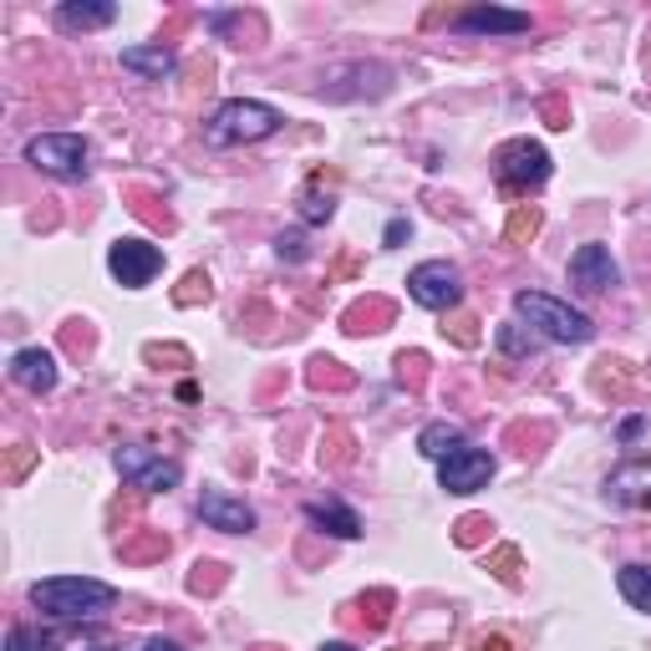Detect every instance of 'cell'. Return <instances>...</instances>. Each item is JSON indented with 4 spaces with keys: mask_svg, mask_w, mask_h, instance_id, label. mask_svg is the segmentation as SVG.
I'll return each mask as SVG.
<instances>
[{
    "mask_svg": "<svg viewBox=\"0 0 651 651\" xmlns=\"http://www.w3.org/2000/svg\"><path fill=\"white\" fill-rule=\"evenodd\" d=\"M118 600V590L93 575H56V581H36L31 585V606L56 621H77V616H102Z\"/></svg>",
    "mask_w": 651,
    "mask_h": 651,
    "instance_id": "obj_1",
    "label": "cell"
},
{
    "mask_svg": "<svg viewBox=\"0 0 651 651\" xmlns=\"http://www.w3.org/2000/svg\"><path fill=\"white\" fill-rule=\"evenodd\" d=\"M280 112L270 102H250V97H235L204 122V143L209 148H229V143H260L280 128Z\"/></svg>",
    "mask_w": 651,
    "mask_h": 651,
    "instance_id": "obj_2",
    "label": "cell"
},
{
    "mask_svg": "<svg viewBox=\"0 0 651 651\" xmlns=\"http://www.w3.org/2000/svg\"><path fill=\"white\" fill-rule=\"evenodd\" d=\"M514 316L530 321V326L545 336V341L581 346V341H590V336H596L590 316H581L575 306H565V301H555V295H540V291H519L514 295Z\"/></svg>",
    "mask_w": 651,
    "mask_h": 651,
    "instance_id": "obj_3",
    "label": "cell"
},
{
    "mask_svg": "<svg viewBox=\"0 0 651 651\" xmlns=\"http://www.w3.org/2000/svg\"><path fill=\"white\" fill-rule=\"evenodd\" d=\"M112 464H118L128 489H143V493H169V489H178V479H184V468L173 464V458H159V453L143 448V443H122Z\"/></svg>",
    "mask_w": 651,
    "mask_h": 651,
    "instance_id": "obj_4",
    "label": "cell"
},
{
    "mask_svg": "<svg viewBox=\"0 0 651 651\" xmlns=\"http://www.w3.org/2000/svg\"><path fill=\"white\" fill-rule=\"evenodd\" d=\"M493 173H499V184L509 194H524V188H540L550 178V153L540 143H530V138H514V143L499 148Z\"/></svg>",
    "mask_w": 651,
    "mask_h": 651,
    "instance_id": "obj_5",
    "label": "cell"
},
{
    "mask_svg": "<svg viewBox=\"0 0 651 651\" xmlns=\"http://www.w3.org/2000/svg\"><path fill=\"white\" fill-rule=\"evenodd\" d=\"M26 163L52 178H82L87 173V138L77 133H36L26 143Z\"/></svg>",
    "mask_w": 651,
    "mask_h": 651,
    "instance_id": "obj_6",
    "label": "cell"
},
{
    "mask_svg": "<svg viewBox=\"0 0 651 651\" xmlns=\"http://www.w3.org/2000/svg\"><path fill=\"white\" fill-rule=\"evenodd\" d=\"M408 295L427 311H453L464 301V285H458V270L448 260H427V265H417L408 275Z\"/></svg>",
    "mask_w": 651,
    "mask_h": 651,
    "instance_id": "obj_7",
    "label": "cell"
},
{
    "mask_svg": "<svg viewBox=\"0 0 651 651\" xmlns=\"http://www.w3.org/2000/svg\"><path fill=\"white\" fill-rule=\"evenodd\" d=\"M107 270H112L128 291H138V285H148V280L163 270V250L159 245H148V240H112Z\"/></svg>",
    "mask_w": 651,
    "mask_h": 651,
    "instance_id": "obj_8",
    "label": "cell"
},
{
    "mask_svg": "<svg viewBox=\"0 0 651 651\" xmlns=\"http://www.w3.org/2000/svg\"><path fill=\"white\" fill-rule=\"evenodd\" d=\"M438 479H443V489H448V493H479V489H489V479H493V453H484V448L448 453V458H443V468H438Z\"/></svg>",
    "mask_w": 651,
    "mask_h": 651,
    "instance_id": "obj_9",
    "label": "cell"
},
{
    "mask_svg": "<svg viewBox=\"0 0 651 651\" xmlns=\"http://www.w3.org/2000/svg\"><path fill=\"white\" fill-rule=\"evenodd\" d=\"M571 280H575V291L600 295V291H611L616 280H621V270H616V260H611L606 245H581V250L571 254Z\"/></svg>",
    "mask_w": 651,
    "mask_h": 651,
    "instance_id": "obj_10",
    "label": "cell"
},
{
    "mask_svg": "<svg viewBox=\"0 0 651 651\" xmlns=\"http://www.w3.org/2000/svg\"><path fill=\"white\" fill-rule=\"evenodd\" d=\"M199 519L209 524V530H225V534H250L254 530V509L245 504V499H235V493H225V489L199 493Z\"/></svg>",
    "mask_w": 651,
    "mask_h": 651,
    "instance_id": "obj_11",
    "label": "cell"
},
{
    "mask_svg": "<svg viewBox=\"0 0 651 651\" xmlns=\"http://www.w3.org/2000/svg\"><path fill=\"white\" fill-rule=\"evenodd\" d=\"M606 493L626 509H651V458H631L606 479Z\"/></svg>",
    "mask_w": 651,
    "mask_h": 651,
    "instance_id": "obj_12",
    "label": "cell"
},
{
    "mask_svg": "<svg viewBox=\"0 0 651 651\" xmlns=\"http://www.w3.org/2000/svg\"><path fill=\"white\" fill-rule=\"evenodd\" d=\"M458 31H474V36H519V31H530V15L524 11H499V6H474L453 21Z\"/></svg>",
    "mask_w": 651,
    "mask_h": 651,
    "instance_id": "obj_13",
    "label": "cell"
},
{
    "mask_svg": "<svg viewBox=\"0 0 651 651\" xmlns=\"http://www.w3.org/2000/svg\"><path fill=\"white\" fill-rule=\"evenodd\" d=\"M11 382L26 387V392H52V387H56V357H52V351H41V346L15 351V357H11Z\"/></svg>",
    "mask_w": 651,
    "mask_h": 651,
    "instance_id": "obj_14",
    "label": "cell"
},
{
    "mask_svg": "<svg viewBox=\"0 0 651 651\" xmlns=\"http://www.w3.org/2000/svg\"><path fill=\"white\" fill-rule=\"evenodd\" d=\"M392 321H398V306H392L387 295H367V301H357V306H346L341 332L346 336H377V332H387Z\"/></svg>",
    "mask_w": 651,
    "mask_h": 651,
    "instance_id": "obj_15",
    "label": "cell"
},
{
    "mask_svg": "<svg viewBox=\"0 0 651 651\" xmlns=\"http://www.w3.org/2000/svg\"><path fill=\"white\" fill-rule=\"evenodd\" d=\"M122 72H133V77H143V82H163L173 72V52L169 46H128L122 52Z\"/></svg>",
    "mask_w": 651,
    "mask_h": 651,
    "instance_id": "obj_16",
    "label": "cell"
},
{
    "mask_svg": "<svg viewBox=\"0 0 651 651\" xmlns=\"http://www.w3.org/2000/svg\"><path fill=\"white\" fill-rule=\"evenodd\" d=\"M306 519L321 534H336V540H357L361 534V519L346 504H306Z\"/></svg>",
    "mask_w": 651,
    "mask_h": 651,
    "instance_id": "obj_17",
    "label": "cell"
},
{
    "mask_svg": "<svg viewBox=\"0 0 651 651\" xmlns=\"http://www.w3.org/2000/svg\"><path fill=\"white\" fill-rule=\"evenodd\" d=\"M118 21V6H77V0H67L62 11H56V26L62 31H97V26H112Z\"/></svg>",
    "mask_w": 651,
    "mask_h": 651,
    "instance_id": "obj_18",
    "label": "cell"
},
{
    "mask_svg": "<svg viewBox=\"0 0 651 651\" xmlns=\"http://www.w3.org/2000/svg\"><path fill=\"white\" fill-rule=\"evenodd\" d=\"M417 448H423V458H448V453L464 448V433H458V423H427L423 438H417Z\"/></svg>",
    "mask_w": 651,
    "mask_h": 651,
    "instance_id": "obj_19",
    "label": "cell"
},
{
    "mask_svg": "<svg viewBox=\"0 0 651 651\" xmlns=\"http://www.w3.org/2000/svg\"><path fill=\"white\" fill-rule=\"evenodd\" d=\"M616 585H621V596L637 606V611H651V565H626L621 575H616Z\"/></svg>",
    "mask_w": 651,
    "mask_h": 651,
    "instance_id": "obj_20",
    "label": "cell"
},
{
    "mask_svg": "<svg viewBox=\"0 0 651 651\" xmlns=\"http://www.w3.org/2000/svg\"><path fill=\"white\" fill-rule=\"evenodd\" d=\"M332 214H336V199L332 194H321V173H316V178L301 188V219H306V225H326Z\"/></svg>",
    "mask_w": 651,
    "mask_h": 651,
    "instance_id": "obj_21",
    "label": "cell"
},
{
    "mask_svg": "<svg viewBox=\"0 0 651 651\" xmlns=\"http://www.w3.org/2000/svg\"><path fill=\"white\" fill-rule=\"evenodd\" d=\"M306 382L316 387V392H326V387H332V392H346V387H351V372H341V361H332V357H316Z\"/></svg>",
    "mask_w": 651,
    "mask_h": 651,
    "instance_id": "obj_22",
    "label": "cell"
},
{
    "mask_svg": "<svg viewBox=\"0 0 651 651\" xmlns=\"http://www.w3.org/2000/svg\"><path fill=\"white\" fill-rule=\"evenodd\" d=\"M534 235H540V209H534V204H519V209L509 214L504 240H509V245H530Z\"/></svg>",
    "mask_w": 651,
    "mask_h": 651,
    "instance_id": "obj_23",
    "label": "cell"
},
{
    "mask_svg": "<svg viewBox=\"0 0 651 651\" xmlns=\"http://www.w3.org/2000/svg\"><path fill=\"white\" fill-rule=\"evenodd\" d=\"M357 611H361V621H367V631H382L387 611H392V590H372V596H361Z\"/></svg>",
    "mask_w": 651,
    "mask_h": 651,
    "instance_id": "obj_24",
    "label": "cell"
},
{
    "mask_svg": "<svg viewBox=\"0 0 651 651\" xmlns=\"http://www.w3.org/2000/svg\"><path fill=\"white\" fill-rule=\"evenodd\" d=\"M169 555V534H143V540H122V560H163Z\"/></svg>",
    "mask_w": 651,
    "mask_h": 651,
    "instance_id": "obj_25",
    "label": "cell"
},
{
    "mask_svg": "<svg viewBox=\"0 0 651 651\" xmlns=\"http://www.w3.org/2000/svg\"><path fill=\"white\" fill-rule=\"evenodd\" d=\"M209 295H214L209 275H204V270H188V275H184V285L173 291V301H178V306H199V301H209Z\"/></svg>",
    "mask_w": 651,
    "mask_h": 651,
    "instance_id": "obj_26",
    "label": "cell"
},
{
    "mask_svg": "<svg viewBox=\"0 0 651 651\" xmlns=\"http://www.w3.org/2000/svg\"><path fill=\"white\" fill-rule=\"evenodd\" d=\"M219 585H225V565H214V560H199L194 575H188V590H194V596H209Z\"/></svg>",
    "mask_w": 651,
    "mask_h": 651,
    "instance_id": "obj_27",
    "label": "cell"
},
{
    "mask_svg": "<svg viewBox=\"0 0 651 651\" xmlns=\"http://www.w3.org/2000/svg\"><path fill=\"white\" fill-rule=\"evenodd\" d=\"M489 530H493V524L484 514H464L458 524H453V540H458L464 550H474V545H484V534H489Z\"/></svg>",
    "mask_w": 651,
    "mask_h": 651,
    "instance_id": "obj_28",
    "label": "cell"
},
{
    "mask_svg": "<svg viewBox=\"0 0 651 651\" xmlns=\"http://www.w3.org/2000/svg\"><path fill=\"white\" fill-rule=\"evenodd\" d=\"M56 637L46 631H31V626H11V637H6V651H52Z\"/></svg>",
    "mask_w": 651,
    "mask_h": 651,
    "instance_id": "obj_29",
    "label": "cell"
},
{
    "mask_svg": "<svg viewBox=\"0 0 651 651\" xmlns=\"http://www.w3.org/2000/svg\"><path fill=\"white\" fill-rule=\"evenodd\" d=\"M489 571L499 575L509 590H514V585H519V550H514V545H499V550L489 555Z\"/></svg>",
    "mask_w": 651,
    "mask_h": 651,
    "instance_id": "obj_30",
    "label": "cell"
},
{
    "mask_svg": "<svg viewBox=\"0 0 651 651\" xmlns=\"http://www.w3.org/2000/svg\"><path fill=\"white\" fill-rule=\"evenodd\" d=\"M31 464H36V448H31V443H15V448L6 453V484H21L31 474Z\"/></svg>",
    "mask_w": 651,
    "mask_h": 651,
    "instance_id": "obj_31",
    "label": "cell"
},
{
    "mask_svg": "<svg viewBox=\"0 0 651 651\" xmlns=\"http://www.w3.org/2000/svg\"><path fill=\"white\" fill-rule=\"evenodd\" d=\"M398 377H402V382H412V387H423V377H427V357H423V351H402V357H398Z\"/></svg>",
    "mask_w": 651,
    "mask_h": 651,
    "instance_id": "obj_32",
    "label": "cell"
},
{
    "mask_svg": "<svg viewBox=\"0 0 651 651\" xmlns=\"http://www.w3.org/2000/svg\"><path fill=\"white\" fill-rule=\"evenodd\" d=\"M499 346H504L509 357H530V351H534V336H524L519 326H499Z\"/></svg>",
    "mask_w": 651,
    "mask_h": 651,
    "instance_id": "obj_33",
    "label": "cell"
},
{
    "mask_svg": "<svg viewBox=\"0 0 651 651\" xmlns=\"http://www.w3.org/2000/svg\"><path fill=\"white\" fill-rule=\"evenodd\" d=\"M275 254H280V260H291V265H295V260H306V235H301V229L280 235V240H275Z\"/></svg>",
    "mask_w": 651,
    "mask_h": 651,
    "instance_id": "obj_34",
    "label": "cell"
},
{
    "mask_svg": "<svg viewBox=\"0 0 651 651\" xmlns=\"http://www.w3.org/2000/svg\"><path fill=\"white\" fill-rule=\"evenodd\" d=\"M540 112H545V128H571V107L560 102V97H550V102H540Z\"/></svg>",
    "mask_w": 651,
    "mask_h": 651,
    "instance_id": "obj_35",
    "label": "cell"
},
{
    "mask_svg": "<svg viewBox=\"0 0 651 651\" xmlns=\"http://www.w3.org/2000/svg\"><path fill=\"white\" fill-rule=\"evenodd\" d=\"M402 240H412V225H408V219H392V225H387V235H382V245H387V250H398Z\"/></svg>",
    "mask_w": 651,
    "mask_h": 651,
    "instance_id": "obj_36",
    "label": "cell"
},
{
    "mask_svg": "<svg viewBox=\"0 0 651 651\" xmlns=\"http://www.w3.org/2000/svg\"><path fill=\"white\" fill-rule=\"evenodd\" d=\"M332 464H351V438H346L341 427L332 433Z\"/></svg>",
    "mask_w": 651,
    "mask_h": 651,
    "instance_id": "obj_37",
    "label": "cell"
},
{
    "mask_svg": "<svg viewBox=\"0 0 651 651\" xmlns=\"http://www.w3.org/2000/svg\"><path fill=\"white\" fill-rule=\"evenodd\" d=\"M474 326H479L474 316H458V321H453V336H458L464 346H474Z\"/></svg>",
    "mask_w": 651,
    "mask_h": 651,
    "instance_id": "obj_38",
    "label": "cell"
},
{
    "mask_svg": "<svg viewBox=\"0 0 651 651\" xmlns=\"http://www.w3.org/2000/svg\"><path fill=\"white\" fill-rule=\"evenodd\" d=\"M143 651H184L178 641H163V637H153V641H143Z\"/></svg>",
    "mask_w": 651,
    "mask_h": 651,
    "instance_id": "obj_39",
    "label": "cell"
},
{
    "mask_svg": "<svg viewBox=\"0 0 651 651\" xmlns=\"http://www.w3.org/2000/svg\"><path fill=\"white\" fill-rule=\"evenodd\" d=\"M484 651H514V647H509L504 637H489V641H484Z\"/></svg>",
    "mask_w": 651,
    "mask_h": 651,
    "instance_id": "obj_40",
    "label": "cell"
},
{
    "mask_svg": "<svg viewBox=\"0 0 651 651\" xmlns=\"http://www.w3.org/2000/svg\"><path fill=\"white\" fill-rule=\"evenodd\" d=\"M321 651H357V647H346V641H332V647H321Z\"/></svg>",
    "mask_w": 651,
    "mask_h": 651,
    "instance_id": "obj_41",
    "label": "cell"
},
{
    "mask_svg": "<svg viewBox=\"0 0 651 651\" xmlns=\"http://www.w3.org/2000/svg\"><path fill=\"white\" fill-rule=\"evenodd\" d=\"M254 651H280V647H254Z\"/></svg>",
    "mask_w": 651,
    "mask_h": 651,
    "instance_id": "obj_42",
    "label": "cell"
},
{
    "mask_svg": "<svg viewBox=\"0 0 651 651\" xmlns=\"http://www.w3.org/2000/svg\"><path fill=\"white\" fill-rule=\"evenodd\" d=\"M93 651H118V647H93Z\"/></svg>",
    "mask_w": 651,
    "mask_h": 651,
    "instance_id": "obj_43",
    "label": "cell"
}]
</instances>
